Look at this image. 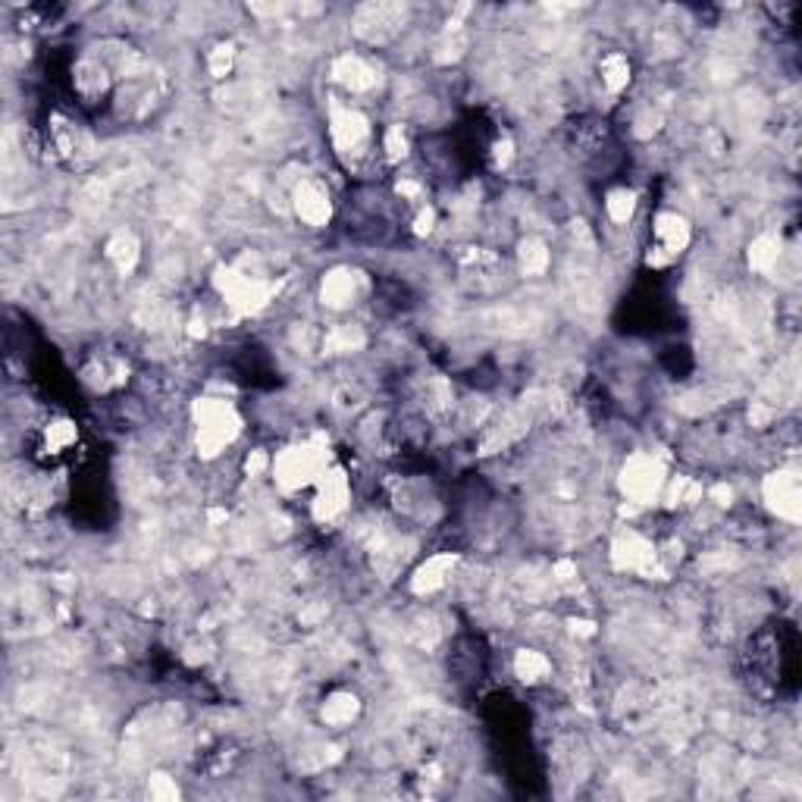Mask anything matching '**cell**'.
Instances as JSON below:
<instances>
[{
  "label": "cell",
  "mask_w": 802,
  "mask_h": 802,
  "mask_svg": "<svg viewBox=\"0 0 802 802\" xmlns=\"http://www.w3.org/2000/svg\"><path fill=\"white\" fill-rule=\"evenodd\" d=\"M411 151V141H408V132L401 126H389L383 132V141H380V154L389 160V163H401Z\"/></svg>",
  "instance_id": "484cf974"
},
{
  "label": "cell",
  "mask_w": 802,
  "mask_h": 802,
  "mask_svg": "<svg viewBox=\"0 0 802 802\" xmlns=\"http://www.w3.org/2000/svg\"><path fill=\"white\" fill-rule=\"evenodd\" d=\"M292 210L301 223H308L314 229L326 226L333 220V198H329V188L320 179H301L292 192Z\"/></svg>",
  "instance_id": "4fadbf2b"
},
{
  "label": "cell",
  "mask_w": 802,
  "mask_h": 802,
  "mask_svg": "<svg viewBox=\"0 0 802 802\" xmlns=\"http://www.w3.org/2000/svg\"><path fill=\"white\" fill-rule=\"evenodd\" d=\"M195 448L201 458H217L242 436V414L226 398H198L192 408Z\"/></svg>",
  "instance_id": "7a4b0ae2"
},
{
  "label": "cell",
  "mask_w": 802,
  "mask_h": 802,
  "mask_svg": "<svg viewBox=\"0 0 802 802\" xmlns=\"http://www.w3.org/2000/svg\"><path fill=\"white\" fill-rule=\"evenodd\" d=\"M665 483H668V467L652 452L630 455L618 474V486L624 492V499L633 505H652L655 499H662Z\"/></svg>",
  "instance_id": "5b68a950"
},
{
  "label": "cell",
  "mask_w": 802,
  "mask_h": 802,
  "mask_svg": "<svg viewBox=\"0 0 802 802\" xmlns=\"http://www.w3.org/2000/svg\"><path fill=\"white\" fill-rule=\"evenodd\" d=\"M658 561H662V552L655 549V542L636 530H624L611 542V564L624 574H655Z\"/></svg>",
  "instance_id": "30bf717a"
},
{
  "label": "cell",
  "mask_w": 802,
  "mask_h": 802,
  "mask_svg": "<svg viewBox=\"0 0 802 802\" xmlns=\"http://www.w3.org/2000/svg\"><path fill=\"white\" fill-rule=\"evenodd\" d=\"M329 141L348 167H364L367 160H373V126L358 107H329Z\"/></svg>",
  "instance_id": "277c9868"
},
{
  "label": "cell",
  "mask_w": 802,
  "mask_h": 802,
  "mask_svg": "<svg viewBox=\"0 0 802 802\" xmlns=\"http://www.w3.org/2000/svg\"><path fill=\"white\" fill-rule=\"evenodd\" d=\"M358 295V279L351 270H333V273H326L323 276V286H320V298L326 308H333V311H342L348 308L351 301H355Z\"/></svg>",
  "instance_id": "ac0fdd59"
},
{
  "label": "cell",
  "mask_w": 802,
  "mask_h": 802,
  "mask_svg": "<svg viewBox=\"0 0 802 802\" xmlns=\"http://www.w3.org/2000/svg\"><path fill=\"white\" fill-rule=\"evenodd\" d=\"M361 715V699L351 693V690H336V693H329L320 705V721L326 727H348L351 721H358Z\"/></svg>",
  "instance_id": "e0dca14e"
},
{
  "label": "cell",
  "mask_w": 802,
  "mask_h": 802,
  "mask_svg": "<svg viewBox=\"0 0 802 802\" xmlns=\"http://www.w3.org/2000/svg\"><path fill=\"white\" fill-rule=\"evenodd\" d=\"M73 88L85 104H101L110 94H116L120 79H116L113 66L101 54V47L79 57V63L73 66Z\"/></svg>",
  "instance_id": "8992f818"
},
{
  "label": "cell",
  "mask_w": 802,
  "mask_h": 802,
  "mask_svg": "<svg viewBox=\"0 0 802 802\" xmlns=\"http://www.w3.org/2000/svg\"><path fill=\"white\" fill-rule=\"evenodd\" d=\"M781 254H784V248H781V239H777V235H771V232H765V235H759L756 242L749 245V267L756 270V273H774L777 270V264H781Z\"/></svg>",
  "instance_id": "44dd1931"
},
{
  "label": "cell",
  "mask_w": 802,
  "mask_h": 802,
  "mask_svg": "<svg viewBox=\"0 0 802 802\" xmlns=\"http://www.w3.org/2000/svg\"><path fill=\"white\" fill-rule=\"evenodd\" d=\"M47 151L63 167H85L94 154L91 135L69 116H51L47 123Z\"/></svg>",
  "instance_id": "52a82bcc"
},
{
  "label": "cell",
  "mask_w": 802,
  "mask_h": 802,
  "mask_svg": "<svg viewBox=\"0 0 802 802\" xmlns=\"http://www.w3.org/2000/svg\"><path fill=\"white\" fill-rule=\"evenodd\" d=\"M433 223H436V214L430 207H420V214H417V220H414V232L417 235H427L430 229H433Z\"/></svg>",
  "instance_id": "f546056e"
},
{
  "label": "cell",
  "mask_w": 802,
  "mask_h": 802,
  "mask_svg": "<svg viewBox=\"0 0 802 802\" xmlns=\"http://www.w3.org/2000/svg\"><path fill=\"white\" fill-rule=\"evenodd\" d=\"M333 79L348 94H367V91L376 88V69L364 57H358V54H342L333 63Z\"/></svg>",
  "instance_id": "9a60e30c"
},
{
  "label": "cell",
  "mask_w": 802,
  "mask_h": 802,
  "mask_svg": "<svg viewBox=\"0 0 802 802\" xmlns=\"http://www.w3.org/2000/svg\"><path fill=\"white\" fill-rule=\"evenodd\" d=\"M455 568H458V555H452V552L430 555L411 574V593L414 596H433V593H439V589L448 583V577L455 574Z\"/></svg>",
  "instance_id": "5bb4252c"
},
{
  "label": "cell",
  "mask_w": 802,
  "mask_h": 802,
  "mask_svg": "<svg viewBox=\"0 0 802 802\" xmlns=\"http://www.w3.org/2000/svg\"><path fill=\"white\" fill-rule=\"evenodd\" d=\"M41 452L47 458H63L66 452H73L76 442H79V430H76V423L73 420H66V417H54V420H47L44 427H41Z\"/></svg>",
  "instance_id": "2e32d148"
},
{
  "label": "cell",
  "mask_w": 802,
  "mask_h": 802,
  "mask_svg": "<svg viewBox=\"0 0 802 802\" xmlns=\"http://www.w3.org/2000/svg\"><path fill=\"white\" fill-rule=\"evenodd\" d=\"M517 261H521V270L527 276H542V273L549 270V264H552V254H549V248L542 245L539 239H527L521 245V251H517Z\"/></svg>",
  "instance_id": "d4e9b609"
},
{
  "label": "cell",
  "mask_w": 802,
  "mask_h": 802,
  "mask_svg": "<svg viewBox=\"0 0 802 802\" xmlns=\"http://www.w3.org/2000/svg\"><path fill=\"white\" fill-rule=\"evenodd\" d=\"M104 257L120 273H132L135 264H138V257H141V245H138V239H135L129 229H120V232H113L110 239H107Z\"/></svg>",
  "instance_id": "d6986e66"
},
{
  "label": "cell",
  "mask_w": 802,
  "mask_h": 802,
  "mask_svg": "<svg viewBox=\"0 0 802 802\" xmlns=\"http://www.w3.org/2000/svg\"><path fill=\"white\" fill-rule=\"evenodd\" d=\"M232 66H235V44H229V41L217 44L214 51L207 54V69L214 79H226L232 73Z\"/></svg>",
  "instance_id": "4316f807"
},
{
  "label": "cell",
  "mask_w": 802,
  "mask_h": 802,
  "mask_svg": "<svg viewBox=\"0 0 802 802\" xmlns=\"http://www.w3.org/2000/svg\"><path fill=\"white\" fill-rule=\"evenodd\" d=\"M630 60H627V54H621V51H611L608 57H602V63H599V76H602V85L611 91V94H618V91H624L627 85H630Z\"/></svg>",
  "instance_id": "7402d4cb"
},
{
  "label": "cell",
  "mask_w": 802,
  "mask_h": 802,
  "mask_svg": "<svg viewBox=\"0 0 802 802\" xmlns=\"http://www.w3.org/2000/svg\"><path fill=\"white\" fill-rule=\"evenodd\" d=\"M508 160H511V141L502 138L499 145H495V167H505Z\"/></svg>",
  "instance_id": "4dcf8cb0"
},
{
  "label": "cell",
  "mask_w": 802,
  "mask_h": 802,
  "mask_svg": "<svg viewBox=\"0 0 802 802\" xmlns=\"http://www.w3.org/2000/svg\"><path fill=\"white\" fill-rule=\"evenodd\" d=\"M214 286H217V292H220L226 308L232 314H239V317L264 311L267 304L273 301V295H276V286H273L270 279L257 276V273H251V270H245L239 264H223V267H217Z\"/></svg>",
  "instance_id": "3957f363"
},
{
  "label": "cell",
  "mask_w": 802,
  "mask_h": 802,
  "mask_svg": "<svg viewBox=\"0 0 802 802\" xmlns=\"http://www.w3.org/2000/svg\"><path fill=\"white\" fill-rule=\"evenodd\" d=\"M549 671H552V665H549V658L542 655V652H536V649H521L514 655V674H517V680H524V683H542L549 677Z\"/></svg>",
  "instance_id": "603a6c76"
},
{
  "label": "cell",
  "mask_w": 802,
  "mask_h": 802,
  "mask_svg": "<svg viewBox=\"0 0 802 802\" xmlns=\"http://www.w3.org/2000/svg\"><path fill=\"white\" fill-rule=\"evenodd\" d=\"M148 793L151 799H176L179 796V787L170 781V777H151V784H148Z\"/></svg>",
  "instance_id": "f1b7e54d"
},
{
  "label": "cell",
  "mask_w": 802,
  "mask_h": 802,
  "mask_svg": "<svg viewBox=\"0 0 802 802\" xmlns=\"http://www.w3.org/2000/svg\"><path fill=\"white\" fill-rule=\"evenodd\" d=\"M605 214H608L611 223H618V226L630 223L633 214H636V192H633V188H627V185L611 188V192L605 195Z\"/></svg>",
  "instance_id": "cb8c5ba5"
},
{
  "label": "cell",
  "mask_w": 802,
  "mask_h": 802,
  "mask_svg": "<svg viewBox=\"0 0 802 802\" xmlns=\"http://www.w3.org/2000/svg\"><path fill=\"white\" fill-rule=\"evenodd\" d=\"M405 26V7L398 4H364L355 10V29L370 44H386Z\"/></svg>",
  "instance_id": "7c38bea8"
},
{
  "label": "cell",
  "mask_w": 802,
  "mask_h": 802,
  "mask_svg": "<svg viewBox=\"0 0 802 802\" xmlns=\"http://www.w3.org/2000/svg\"><path fill=\"white\" fill-rule=\"evenodd\" d=\"M82 380L91 389H98V392H107L113 386H120L123 383V361H116V358H94L91 364H85Z\"/></svg>",
  "instance_id": "ffe728a7"
},
{
  "label": "cell",
  "mask_w": 802,
  "mask_h": 802,
  "mask_svg": "<svg viewBox=\"0 0 802 802\" xmlns=\"http://www.w3.org/2000/svg\"><path fill=\"white\" fill-rule=\"evenodd\" d=\"M351 505V480L339 464H329L326 474L317 480L314 486V502H311V514L317 524H336L339 517L348 514Z\"/></svg>",
  "instance_id": "ba28073f"
},
{
  "label": "cell",
  "mask_w": 802,
  "mask_h": 802,
  "mask_svg": "<svg viewBox=\"0 0 802 802\" xmlns=\"http://www.w3.org/2000/svg\"><path fill=\"white\" fill-rule=\"evenodd\" d=\"M364 345V336L358 326H336L333 333L326 336V348L342 355V351H351V348H361Z\"/></svg>",
  "instance_id": "83f0119b"
},
{
  "label": "cell",
  "mask_w": 802,
  "mask_h": 802,
  "mask_svg": "<svg viewBox=\"0 0 802 802\" xmlns=\"http://www.w3.org/2000/svg\"><path fill=\"white\" fill-rule=\"evenodd\" d=\"M329 467V448L323 439H298L289 442L286 448H279L270 461V477L282 492H301V489H314L317 480L326 474Z\"/></svg>",
  "instance_id": "6da1fadb"
},
{
  "label": "cell",
  "mask_w": 802,
  "mask_h": 802,
  "mask_svg": "<svg viewBox=\"0 0 802 802\" xmlns=\"http://www.w3.org/2000/svg\"><path fill=\"white\" fill-rule=\"evenodd\" d=\"M693 229L687 217H680L677 210H665V214L655 217L652 226V248H649V264L652 267H668L671 261L690 248Z\"/></svg>",
  "instance_id": "9c48e42d"
},
{
  "label": "cell",
  "mask_w": 802,
  "mask_h": 802,
  "mask_svg": "<svg viewBox=\"0 0 802 802\" xmlns=\"http://www.w3.org/2000/svg\"><path fill=\"white\" fill-rule=\"evenodd\" d=\"M762 495H765V505L771 508V514H777L787 524H799L802 489H799V474L793 467H781V470H774V474H768L762 483Z\"/></svg>",
  "instance_id": "8fae6325"
}]
</instances>
